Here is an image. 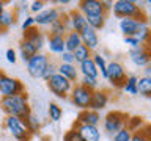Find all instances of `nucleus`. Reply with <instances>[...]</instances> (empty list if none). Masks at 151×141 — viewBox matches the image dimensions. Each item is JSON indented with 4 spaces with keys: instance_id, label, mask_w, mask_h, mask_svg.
I'll return each instance as SVG.
<instances>
[{
    "instance_id": "1",
    "label": "nucleus",
    "mask_w": 151,
    "mask_h": 141,
    "mask_svg": "<svg viewBox=\"0 0 151 141\" xmlns=\"http://www.w3.org/2000/svg\"><path fill=\"white\" fill-rule=\"evenodd\" d=\"M0 108L6 116H16L22 121L32 113L27 93L11 96V97H2L0 99Z\"/></svg>"
},
{
    "instance_id": "2",
    "label": "nucleus",
    "mask_w": 151,
    "mask_h": 141,
    "mask_svg": "<svg viewBox=\"0 0 151 141\" xmlns=\"http://www.w3.org/2000/svg\"><path fill=\"white\" fill-rule=\"evenodd\" d=\"M112 11L115 14V17H118V19L134 17V19L146 21L143 9H142V6H139V3L134 2V0H116V2H113V5H112Z\"/></svg>"
},
{
    "instance_id": "3",
    "label": "nucleus",
    "mask_w": 151,
    "mask_h": 141,
    "mask_svg": "<svg viewBox=\"0 0 151 141\" xmlns=\"http://www.w3.org/2000/svg\"><path fill=\"white\" fill-rule=\"evenodd\" d=\"M3 125L6 132L13 136L16 141H30V132L27 130L25 122L16 116H6L3 121Z\"/></svg>"
},
{
    "instance_id": "4",
    "label": "nucleus",
    "mask_w": 151,
    "mask_h": 141,
    "mask_svg": "<svg viewBox=\"0 0 151 141\" xmlns=\"http://www.w3.org/2000/svg\"><path fill=\"white\" fill-rule=\"evenodd\" d=\"M127 121H129V116L123 111H110L107 113L106 118H104L102 124H104V130L110 135H115L116 132H120L121 129H124L127 125Z\"/></svg>"
},
{
    "instance_id": "5",
    "label": "nucleus",
    "mask_w": 151,
    "mask_h": 141,
    "mask_svg": "<svg viewBox=\"0 0 151 141\" xmlns=\"http://www.w3.org/2000/svg\"><path fill=\"white\" fill-rule=\"evenodd\" d=\"M46 83H47L49 91L54 94V96H57L58 99L69 97V93H71V89H73V86H74L68 78H65L63 75H60V74L52 75Z\"/></svg>"
},
{
    "instance_id": "6",
    "label": "nucleus",
    "mask_w": 151,
    "mask_h": 141,
    "mask_svg": "<svg viewBox=\"0 0 151 141\" xmlns=\"http://www.w3.org/2000/svg\"><path fill=\"white\" fill-rule=\"evenodd\" d=\"M91 96H93L91 89L85 88L83 85H80V83H76L73 86V89H71V93H69V99H71V102H73V105L80 108V110H88L90 108Z\"/></svg>"
},
{
    "instance_id": "7",
    "label": "nucleus",
    "mask_w": 151,
    "mask_h": 141,
    "mask_svg": "<svg viewBox=\"0 0 151 141\" xmlns=\"http://www.w3.org/2000/svg\"><path fill=\"white\" fill-rule=\"evenodd\" d=\"M22 93H25V86L21 80L9 77L6 74L0 75V96L2 97H11Z\"/></svg>"
},
{
    "instance_id": "8",
    "label": "nucleus",
    "mask_w": 151,
    "mask_h": 141,
    "mask_svg": "<svg viewBox=\"0 0 151 141\" xmlns=\"http://www.w3.org/2000/svg\"><path fill=\"white\" fill-rule=\"evenodd\" d=\"M49 63H50L49 56H47L46 53H42V52H38L36 55H33L32 58L27 61V72H28V75L33 77V78H41Z\"/></svg>"
},
{
    "instance_id": "9",
    "label": "nucleus",
    "mask_w": 151,
    "mask_h": 141,
    "mask_svg": "<svg viewBox=\"0 0 151 141\" xmlns=\"http://www.w3.org/2000/svg\"><path fill=\"white\" fill-rule=\"evenodd\" d=\"M126 70H124V66L118 61H110L107 63V78L109 83L112 85L113 88H123V85L126 83Z\"/></svg>"
},
{
    "instance_id": "10",
    "label": "nucleus",
    "mask_w": 151,
    "mask_h": 141,
    "mask_svg": "<svg viewBox=\"0 0 151 141\" xmlns=\"http://www.w3.org/2000/svg\"><path fill=\"white\" fill-rule=\"evenodd\" d=\"M61 16V11L55 6H49V8H44L41 13H38L35 17V25H40V27H50L57 19Z\"/></svg>"
},
{
    "instance_id": "11",
    "label": "nucleus",
    "mask_w": 151,
    "mask_h": 141,
    "mask_svg": "<svg viewBox=\"0 0 151 141\" xmlns=\"http://www.w3.org/2000/svg\"><path fill=\"white\" fill-rule=\"evenodd\" d=\"M79 11L87 16H99V14H106V8H104L102 0H82L79 2Z\"/></svg>"
},
{
    "instance_id": "12",
    "label": "nucleus",
    "mask_w": 151,
    "mask_h": 141,
    "mask_svg": "<svg viewBox=\"0 0 151 141\" xmlns=\"http://www.w3.org/2000/svg\"><path fill=\"white\" fill-rule=\"evenodd\" d=\"M129 60L137 66V68H145V66L151 61L150 49L146 46H140V47H137V49H131L129 50Z\"/></svg>"
},
{
    "instance_id": "13",
    "label": "nucleus",
    "mask_w": 151,
    "mask_h": 141,
    "mask_svg": "<svg viewBox=\"0 0 151 141\" xmlns=\"http://www.w3.org/2000/svg\"><path fill=\"white\" fill-rule=\"evenodd\" d=\"M146 24V21H142V19H134V17H124V19H120V31L123 33L124 36H134L139 28H142Z\"/></svg>"
},
{
    "instance_id": "14",
    "label": "nucleus",
    "mask_w": 151,
    "mask_h": 141,
    "mask_svg": "<svg viewBox=\"0 0 151 141\" xmlns=\"http://www.w3.org/2000/svg\"><path fill=\"white\" fill-rule=\"evenodd\" d=\"M22 39H27L38 52H41L42 49H44V46H46L44 33H42L41 30H38L36 27H33V28H30V30L24 31V38H22Z\"/></svg>"
},
{
    "instance_id": "15",
    "label": "nucleus",
    "mask_w": 151,
    "mask_h": 141,
    "mask_svg": "<svg viewBox=\"0 0 151 141\" xmlns=\"http://www.w3.org/2000/svg\"><path fill=\"white\" fill-rule=\"evenodd\" d=\"M74 130L80 135L83 141H101V132L94 125H85V124H77L76 122Z\"/></svg>"
},
{
    "instance_id": "16",
    "label": "nucleus",
    "mask_w": 151,
    "mask_h": 141,
    "mask_svg": "<svg viewBox=\"0 0 151 141\" xmlns=\"http://www.w3.org/2000/svg\"><path fill=\"white\" fill-rule=\"evenodd\" d=\"M80 35V39H82V44L85 47H88L90 50H96L98 47H99V35H98V31L96 30H93L91 27H85L82 31L79 33Z\"/></svg>"
},
{
    "instance_id": "17",
    "label": "nucleus",
    "mask_w": 151,
    "mask_h": 141,
    "mask_svg": "<svg viewBox=\"0 0 151 141\" xmlns=\"http://www.w3.org/2000/svg\"><path fill=\"white\" fill-rule=\"evenodd\" d=\"M68 31H71L68 14H63V13H61V16L50 25L49 35H54V36H65Z\"/></svg>"
},
{
    "instance_id": "18",
    "label": "nucleus",
    "mask_w": 151,
    "mask_h": 141,
    "mask_svg": "<svg viewBox=\"0 0 151 141\" xmlns=\"http://www.w3.org/2000/svg\"><path fill=\"white\" fill-rule=\"evenodd\" d=\"M109 99H110L109 97V91H106V89H96V91H93L90 108L94 110V111H101L107 107Z\"/></svg>"
},
{
    "instance_id": "19",
    "label": "nucleus",
    "mask_w": 151,
    "mask_h": 141,
    "mask_svg": "<svg viewBox=\"0 0 151 141\" xmlns=\"http://www.w3.org/2000/svg\"><path fill=\"white\" fill-rule=\"evenodd\" d=\"M77 124L98 127V124H101V113L94 111V110H91V108H88V110H82L79 113V116H77Z\"/></svg>"
},
{
    "instance_id": "20",
    "label": "nucleus",
    "mask_w": 151,
    "mask_h": 141,
    "mask_svg": "<svg viewBox=\"0 0 151 141\" xmlns=\"http://www.w3.org/2000/svg\"><path fill=\"white\" fill-rule=\"evenodd\" d=\"M68 19H69V27L71 30L76 31V33H80L87 27V19L79 9H71L68 13Z\"/></svg>"
},
{
    "instance_id": "21",
    "label": "nucleus",
    "mask_w": 151,
    "mask_h": 141,
    "mask_svg": "<svg viewBox=\"0 0 151 141\" xmlns=\"http://www.w3.org/2000/svg\"><path fill=\"white\" fill-rule=\"evenodd\" d=\"M57 74L63 75V77L68 78L73 85L79 83V68H76V64L60 63L58 66H57Z\"/></svg>"
},
{
    "instance_id": "22",
    "label": "nucleus",
    "mask_w": 151,
    "mask_h": 141,
    "mask_svg": "<svg viewBox=\"0 0 151 141\" xmlns=\"http://www.w3.org/2000/svg\"><path fill=\"white\" fill-rule=\"evenodd\" d=\"M46 46H47V49H49L50 53H54V55H61L63 52H66L63 36L49 35V36L46 38Z\"/></svg>"
},
{
    "instance_id": "23",
    "label": "nucleus",
    "mask_w": 151,
    "mask_h": 141,
    "mask_svg": "<svg viewBox=\"0 0 151 141\" xmlns=\"http://www.w3.org/2000/svg\"><path fill=\"white\" fill-rule=\"evenodd\" d=\"M65 39V47H66V52H74L77 47L82 44V39H80V35L76 31H68L66 35L63 36Z\"/></svg>"
},
{
    "instance_id": "24",
    "label": "nucleus",
    "mask_w": 151,
    "mask_h": 141,
    "mask_svg": "<svg viewBox=\"0 0 151 141\" xmlns=\"http://www.w3.org/2000/svg\"><path fill=\"white\" fill-rule=\"evenodd\" d=\"M36 53H38V50L27 39H22L21 42H19V55H21L24 63H27V61L30 60L33 55H36Z\"/></svg>"
},
{
    "instance_id": "25",
    "label": "nucleus",
    "mask_w": 151,
    "mask_h": 141,
    "mask_svg": "<svg viewBox=\"0 0 151 141\" xmlns=\"http://www.w3.org/2000/svg\"><path fill=\"white\" fill-rule=\"evenodd\" d=\"M79 72L82 74V77H93V78H98V75H99V72H98V69H96V66H94V63H93L91 58L79 64Z\"/></svg>"
},
{
    "instance_id": "26",
    "label": "nucleus",
    "mask_w": 151,
    "mask_h": 141,
    "mask_svg": "<svg viewBox=\"0 0 151 141\" xmlns=\"http://www.w3.org/2000/svg\"><path fill=\"white\" fill-rule=\"evenodd\" d=\"M14 22H16V13L11 9H5L0 14V31L8 30L11 25H14Z\"/></svg>"
},
{
    "instance_id": "27",
    "label": "nucleus",
    "mask_w": 151,
    "mask_h": 141,
    "mask_svg": "<svg viewBox=\"0 0 151 141\" xmlns=\"http://www.w3.org/2000/svg\"><path fill=\"white\" fill-rule=\"evenodd\" d=\"M91 60H93L94 66H96L98 72L101 74V77L102 78H107V61H106V58H104L99 52H93Z\"/></svg>"
},
{
    "instance_id": "28",
    "label": "nucleus",
    "mask_w": 151,
    "mask_h": 141,
    "mask_svg": "<svg viewBox=\"0 0 151 141\" xmlns=\"http://www.w3.org/2000/svg\"><path fill=\"white\" fill-rule=\"evenodd\" d=\"M73 55H74V63H83V61H87L91 58V55H93V52L88 49V47H85L83 44H80L77 49H76L73 52Z\"/></svg>"
},
{
    "instance_id": "29",
    "label": "nucleus",
    "mask_w": 151,
    "mask_h": 141,
    "mask_svg": "<svg viewBox=\"0 0 151 141\" xmlns=\"http://www.w3.org/2000/svg\"><path fill=\"white\" fill-rule=\"evenodd\" d=\"M137 91L143 97H151V77H140L137 80Z\"/></svg>"
},
{
    "instance_id": "30",
    "label": "nucleus",
    "mask_w": 151,
    "mask_h": 141,
    "mask_svg": "<svg viewBox=\"0 0 151 141\" xmlns=\"http://www.w3.org/2000/svg\"><path fill=\"white\" fill-rule=\"evenodd\" d=\"M87 25L91 27L93 30H101L106 25V21H107V14H99V16H87Z\"/></svg>"
},
{
    "instance_id": "31",
    "label": "nucleus",
    "mask_w": 151,
    "mask_h": 141,
    "mask_svg": "<svg viewBox=\"0 0 151 141\" xmlns=\"http://www.w3.org/2000/svg\"><path fill=\"white\" fill-rule=\"evenodd\" d=\"M137 80H139L137 75H129L126 78V83L123 85V91L129 94V96H137L139 94V91H137Z\"/></svg>"
},
{
    "instance_id": "32",
    "label": "nucleus",
    "mask_w": 151,
    "mask_h": 141,
    "mask_svg": "<svg viewBox=\"0 0 151 141\" xmlns=\"http://www.w3.org/2000/svg\"><path fill=\"white\" fill-rule=\"evenodd\" d=\"M47 115H49L50 121L58 122V121L61 119V116H63V108H61L58 103L50 102V103H49V107H47Z\"/></svg>"
},
{
    "instance_id": "33",
    "label": "nucleus",
    "mask_w": 151,
    "mask_h": 141,
    "mask_svg": "<svg viewBox=\"0 0 151 141\" xmlns=\"http://www.w3.org/2000/svg\"><path fill=\"white\" fill-rule=\"evenodd\" d=\"M24 122H25V127H27V130L30 132V135H33V133H36L38 130H40V127H41V124H40V119L33 115V113H30L25 119H24Z\"/></svg>"
},
{
    "instance_id": "34",
    "label": "nucleus",
    "mask_w": 151,
    "mask_h": 141,
    "mask_svg": "<svg viewBox=\"0 0 151 141\" xmlns=\"http://www.w3.org/2000/svg\"><path fill=\"white\" fill-rule=\"evenodd\" d=\"M80 85H83L85 88L91 89V91H96V89H99V82L98 78H93V77H82L79 80Z\"/></svg>"
},
{
    "instance_id": "35",
    "label": "nucleus",
    "mask_w": 151,
    "mask_h": 141,
    "mask_svg": "<svg viewBox=\"0 0 151 141\" xmlns=\"http://www.w3.org/2000/svg\"><path fill=\"white\" fill-rule=\"evenodd\" d=\"M131 136H132V132L127 127H124V129H121L120 132H116L113 135V141H131Z\"/></svg>"
},
{
    "instance_id": "36",
    "label": "nucleus",
    "mask_w": 151,
    "mask_h": 141,
    "mask_svg": "<svg viewBox=\"0 0 151 141\" xmlns=\"http://www.w3.org/2000/svg\"><path fill=\"white\" fill-rule=\"evenodd\" d=\"M44 8H46V2H42V0H33V2L30 3V6H28V9H30L35 16L38 13H41Z\"/></svg>"
},
{
    "instance_id": "37",
    "label": "nucleus",
    "mask_w": 151,
    "mask_h": 141,
    "mask_svg": "<svg viewBox=\"0 0 151 141\" xmlns=\"http://www.w3.org/2000/svg\"><path fill=\"white\" fill-rule=\"evenodd\" d=\"M55 74H57V64H54V63L50 61V63L47 64V68H46V70H44V74H42V77H41V78L47 82V80H49L52 75H55Z\"/></svg>"
},
{
    "instance_id": "38",
    "label": "nucleus",
    "mask_w": 151,
    "mask_h": 141,
    "mask_svg": "<svg viewBox=\"0 0 151 141\" xmlns=\"http://www.w3.org/2000/svg\"><path fill=\"white\" fill-rule=\"evenodd\" d=\"M63 141H83V140L80 138V135H79L74 129H71V130H68V132L65 133Z\"/></svg>"
},
{
    "instance_id": "39",
    "label": "nucleus",
    "mask_w": 151,
    "mask_h": 141,
    "mask_svg": "<svg viewBox=\"0 0 151 141\" xmlns=\"http://www.w3.org/2000/svg\"><path fill=\"white\" fill-rule=\"evenodd\" d=\"M135 125H139V127H143V121L140 119V118H129V121H127V129H129L131 132H135Z\"/></svg>"
},
{
    "instance_id": "40",
    "label": "nucleus",
    "mask_w": 151,
    "mask_h": 141,
    "mask_svg": "<svg viewBox=\"0 0 151 141\" xmlns=\"http://www.w3.org/2000/svg\"><path fill=\"white\" fill-rule=\"evenodd\" d=\"M33 27H35V17H33V16H27L22 21V25H21L22 31H27V30H30V28H33Z\"/></svg>"
},
{
    "instance_id": "41",
    "label": "nucleus",
    "mask_w": 151,
    "mask_h": 141,
    "mask_svg": "<svg viewBox=\"0 0 151 141\" xmlns=\"http://www.w3.org/2000/svg\"><path fill=\"white\" fill-rule=\"evenodd\" d=\"M131 141H151V140H150L142 130H137V132H132Z\"/></svg>"
},
{
    "instance_id": "42",
    "label": "nucleus",
    "mask_w": 151,
    "mask_h": 141,
    "mask_svg": "<svg viewBox=\"0 0 151 141\" xmlns=\"http://www.w3.org/2000/svg\"><path fill=\"white\" fill-rule=\"evenodd\" d=\"M60 58H61V63H65V64H74L73 52H63V53L60 55Z\"/></svg>"
},
{
    "instance_id": "43",
    "label": "nucleus",
    "mask_w": 151,
    "mask_h": 141,
    "mask_svg": "<svg viewBox=\"0 0 151 141\" xmlns=\"http://www.w3.org/2000/svg\"><path fill=\"white\" fill-rule=\"evenodd\" d=\"M124 44L131 46V49H137V47H140V46H142L134 36H124Z\"/></svg>"
},
{
    "instance_id": "44",
    "label": "nucleus",
    "mask_w": 151,
    "mask_h": 141,
    "mask_svg": "<svg viewBox=\"0 0 151 141\" xmlns=\"http://www.w3.org/2000/svg\"><path fill=\"white\" fill-rule=\"evenodd\" d=\"M5 56H6V61H8V63H11V64H14V63H16V60H17V55H16V50H14V49H8L6 53H5Z\"/></svg>"
},
{
    "instance_id": "45",
    "label": "nucleus",
    "mask_w": 151,
    "mask_h": 141,
    "mask_svg": "<svg viewBox=\"0 0 151 141\" xmlns=\"http://www.w3.org/2000/svg\"><path fill=\"white\" fill-rule=\"evenodd\" d=\"M139 130H142V132H143V133L151 140V124H145V125L142 127V129H139Z\"/></svg>"
},
{
    "instance_id": "46",
    "label": "nucleus",
    "mask_w": 151,
    "mask_h": 141,
    "mask_svg": "<svg viewBox=\"0 0 151 141\" xmlns=\"http://www.w3.org/2000/svg\"><path fill=\"white\" fill-rule=\"evenodd\" d=\"M143 72H145V77H151V61H150V63L145 66Z\"/></svg>"
},
{
    "instance_id": "47",
    "label": "nucleus",
    "mask_w": 151,
    "mask_h": 141,
    "mask_svg": "<svg viewBox=\"0 0 151 141\" xmlns=\"http://www.w3.org/2000/svg\"><path fill=\"white\" fill-rule=\"evenodd\" d=\"M5 5H6V3H5L3 0H0V14H2L5 9H6V8H5Z\"/></svg>"
},
{
    "instance_id": "48",
    "label": "nucleus",
    "mask_w": 151,
    "mask_h": 141,
    "mask_svg": "<svg viewBox=\"0 0 151 141\" xmlns=\"http://www.w3.org/2000/svg\"><path fill=\"white\" fill-rule=\"evenodd\" d=\"M146 25H148V28L151 30V16H148V17H146Z\"/></svg>"
},
{
    "instance_id": "49",
    "label": "nucleus",
    "mask_w": 151,
    "mask_h": 141,
    "mask_svg": "<svg viewBox=\"0 0 151 141\" xmlns=\"http://www.w3.org/2000/svg\"><path fill=\"white\" fill-rule=\"evenodd\" d=\"M57 3H58V5H68V3H69V0H58Z\"/></svg>"
},
{
    "instance_id": "50",
    "label": "nucleus",
    "mask_w": 151,
    "mask_h": 141,
    "mask_svg": "<svg viewBox=\"0 0 151 141\" xmlns=\"http://www.w3.org/2000/svg\"><path fill=\"white\" fill-rule=\"evenodd\" d=\"M0 75H2V72H0Z\"/></svg>"
}]
</instances>
